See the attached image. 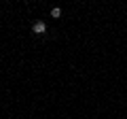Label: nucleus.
Listing matches in <instances>:
<instances>
[{"mask_svg": "<svg viewBox=\"0 0 127 119\" xmlns=\"http://www.w3.org/2000/svg\"><path fill=\"white\" fill-rule=\"evenodd\" d=\"M32 30H34V34H45L47 32V23L45 21H36L32 26Z\"/></svg>", "mask_w": 127, "mask_h": 119, "instance_id": "obj_1", "label": "nucleus"}, {"mask_svg": "<svg viewBox=\"0 0 127 119\" xmlns=\"http://www.w3.org/2000/svg\"><path fill=\"white\" fill-rule=\"evenodd\" d=\"M59 15H62V9H57V6H53V9H51V17H55V19H57Z\"/></svg>", "mask_w": 127, "mask_h": 119, "instance_id": "obj_2", "label": "nucleus"}]
</instances>
